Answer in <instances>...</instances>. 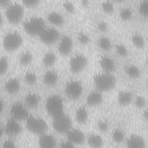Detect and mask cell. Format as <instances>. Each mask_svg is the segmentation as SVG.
Returning a JSON list of instances; mask_svg holds the SVG:
<instances>
[{"label":"cell","instance_id":"cell-30","mask_svg":"<svg viewBox=\"0 0 148 148\" xmlns=\"http://www.w3.org/2000/svg\"><path fill=\"white\" fill-rule=\"evenodd\" d=\"M132 10L129 7H124L121 9L119 12V17L123 21H128L132 17Z\"/></svg>","mask_w":148,"mask_h":148},{"label":"cell","instance_id":"cell-51","mask_svg":"<svg viewBox=\"0 0 148 148\" xmlns=\"http://www.w3.org/2000/svg\"><path fill=\"white\" fill-rule=\"evenodd\" d=\"M2 23H3V17H2V16L1 13H0V27L2 25Z\"/></svg>","mask_w":148,"mask_h":148},{"label":"cell","instance_id":"cell-3","mask_svg":"<svg viewBox=\"0 0 148 148\" xmlns=\"http://www.w3.org/2000/svg\"><path fill=\"white\" fill-rule=\"evenodd\" d=\"M25 127L31 133L39 135L47 132L48 130V124L45 119L32 115L25 119Z\"/></svg>","mask_w":148,"mask_h":148},{"label":"cell","instance_id":"cell-23","mask_svg":"<svg viewBox=\"0 0 148 148\" xmlns=\"http://www.w3.org/2000/svg\"><path fill=\"white\" fill-rule=\"evenodd\" d=\"M47 20L51 24L57 27L62 25L65 21L64 17L57 12H50L47 16Z\"/></svg>","mask_w":148,"mask_h":148},{"label":"cell","instance_id":"cell-49","mask_svg":"<svg viewBox=\"0 0 148 148\" xmlns=\"http://www.w3.org/2000/svg\"><path fill=\"white\" fill-rule=\"evenodd\" d=\"M143 116L145 118V119L148 121V108L145 110L143 113Z\"/></svg>","mask_w":148,"mask_h":148},{"label":"cell","instance_id":"cell-19","mask_svg":"<svg viewBox=\"0 0 148 148\" xmlns=\"http://www.w3.org/2000/svg\"><path fill=\"white\" fill-rule=\"evenodd\" d=\"M20 80L15 77L9 79L5 84V90L9 94H16L20 88Z\"/></svg>","mask_w":148,"mask_h":148},{"label":"cell","instance_id":"cell-2","mask_svg":"<svg viewBox=\"0 0 148 148\" xmlns=\"http://www.w3.org/2000/svg\"><path fill=\"white\" fill-rule=\"evenodd\" d=\"M46 27L45 20L39 16L30 17L23 23L25 32L31 36H39Z\"/></svg>","mask_w":148,"mask_h":148},{"label":"cell","instance_id":"cell-12","mask_svg":"<svg viewBox=\"0 0 148 148\" xmlns=\"http://www.w3.org/2000/svg\"><path fill=\"white\" fill-rule=\"evenodd\" d=\"M58 42L57 49L58 52L64 56L69 55L72 50L73 46L72 38L69 36L65 35L61 36Z\"/></svg>","mask_w":148,"mask_h":148},{"label":"cell","instance_id":"cell-47","mask_svg":"<svg viewBox=\"0 0 148 148\" xmlns=\"http://www.w3.org/2000/svg\"><path fill=\"white\" fill-rule=\"evenodd\" d=\"M5 107V103L3 100L0 97V114L3 112Z\"/></svg>","mask_w":148,"mask_h":148},{"label":"cell","instance_id":"cell-8","mask_svg":"<svg viewBox=\"0 0 148 148\" xmlns=\"http://www.w3.org/2000/svg\"><path fill=\"white\" fill-rule=\"evenodd\" d=\"M83 86L82 83L76 80L69 81L65 85V92L66 96L71 99H78L83 94Z\"/></svg>","mask_w":148,"mask_h":148},{"label":"cell","instance_id":"cell-36","mask_svg":"<svg viewBox=\"0 0 148 148\" xmlns=\"http://www.w3.org/2000/svg\"><path fill=\"white\" fill-rule=\"evenodd\" d=\"M9 68V62L6 57H0V76L4 75Z\"/></svg>","mask_w":148,"mask_h":148},{"label":"cell","instance_id":"cell-43","mask_svg":"<svg viewBox=\"0 0 148 148\" xmlns=\"http://www.w3.org/2000/svg\"><path fill=\"white\" fill-rule=\"evenodd\" d=\"M98 29L102 32H105L108 30L109 25L105 21H100L98 23L97 25Z\"/></svg>","mask_w":148,"mask_h":148},{"label":"cell","instance_id":"cell-35","mask_svg":"<svg viewBox=\"0 0 148 148\" xmlns=\"http://www.w3.org/2000/svg\"><path fill=\"white\" fill-rule=\"evenodd\" d=\"M140 15L146 18H148V0H142L139 6Z\"/></svg>","mask_w":148,"mask_h":148},{"label":"cell","instance_id":"cell-53","mask_svg":"<svg viewBox=\"0 0 148 148\" xmlns=\"http://www.w3.org/2000/svg\"><path fill=\"white\" fill-rule=\"evenodd\" d=\"M146 65H147V67H148V59H147V61H146Z\"/></svg>","mask_w":148,"mask_h":148},{"label":"cell","instance_id":"cell-1","mask_svg":"<svg viewBox=\"0 0 148 148\" xmlns=\"http://www.w3.org/2000/svg\"><path fill=\"white\" fill-rule=\"evenodd\" d=\"M94 83L97 90L106 92L112 90L116 84V79L112 73L105 72L97 73L94 77Z\"/></svg>","mask_w":148,"mask_h":148},{"label":"cell","instance_id":"cell-5","mask_svg":"<svg viewBox=\"0 0 148 148\" xmlns=\"http://www.w3.org/2000/svg\"><path fill=\"white\" fill-rule=\"evenodd\" d=\"M24 14V8L19 3H11L6 8V18L12 24H18L22 20Z\"/></svg>","mask_w":148,"mask_h":148},{"label":"cell","instance_id":"cell-15","mask_svg":"<svg viewBox=\"0 0 148 148\" xmlns=\"http://www.w3.org/2000/svg\"><path fill=\"white\" fill-rule=\"evenodd\" d=\"M38 144L41 147L52 148L56 146L57 140L53 135L45 132L39 135Z\"/></svg>","mask_w":148,"mask_h":148},{"label":"cell","instance_id":"cell-6","mask_svg":"<svg viewBox=\"0 0 148 148\" xmlns=\"http://www.w3.org/2000/svg\"><path fill=\"white\" fill-rule=\"evenodd\" d=\"M23 42L21 35L16 31L8 33L3 39V47L5 50L9 52L14 51L18 49Z\"/></svg>","mask_w":148,"mask_h":148},{"label":"cell","instance_id":"cell-11","mask_svg":"<svg viewBox=\"0 0 148 148\" xmlns=\"http://www.w3.org/2000/svg\"><path fill=\"white\" fill-rule=\"evenodd\" d=\"M10 113L11 117L18 120H24L28 117L29 114L28 108L24 103L21 102H15L10 107Z\"/></svg>","mask_w":148,"mask_h":148},{"label":"cell","instance_id":"cell-34","mask_svg":"<svg viewBox=\"0 0 148 148\" xmlns=\"http://www.w3.org/2000/svg\"><path fill=\"white\" fill-rule=\"evenodd\" d=\"M24 80L29 85H34L37 81L36 74L33 71H28L25 73Z\"/></svg>","mask_w":148,"mask_h":148},{"label":"cell","instance_id":"cell-37","mask_svg":"<svg viewBox=\"0 0 148 148\" xmlns=\"http://www.w3.org/2000/svg\"><path fill=\"white\" fill-rule=\"evenodd\" d=\"M116 51L120 57H126L128 56L129 51L128 49L123 44H118L116 46Z\"/></svg>","mask_w":148,"mask_h":148},{"label":"cell","instance_id":"cell-54","mask_svg":"<svg viewBox=\"0 0 148 148\" xmlns=\"http://www.w3.org/2000/svg\"><path fill=\"white\" fill-rule=\"evenodd\" d=\"M147 87H148V86H147Z\"/></svg>","mask_w":148,"mask_h":148},{"label":"cell","instance_id":"cell-20","mask_svg":"<svg viewBox=\"0 0 148 148\" xmlns=\"http://www.w3.org/2000/svg\"><path fill=\"white\" fill-rule=\"evenodd\" d=\"M40 101V96L35 92H29L24 99V104L28 109H34L38 106Z\"/></svg>","mask_w":148,"mask_h":148},{"label":"cell","instance_id":"cell-31","mask_svg":"<svg viewBox=\"0 0 148 148\" xmlns=\"http://www.w3.org/2000/svg\"><path fill=\"white\" fill-rule=\"evenodd\" d=\"M33 57L32 54L28 51L23 52L19 57V61L21 65L23 66H27L29 65L32 61Z\"/></svg>","mask_w":148,"mask_h":148},{"label":"cell","instance_id":"cell-40","mask_svg":"<svg viewBox=\"0 0 148 148\" xmlns=\"http://www.w3.org/2000/svg\"><path fill=\"white\" fill-rule=\"evenodd\" d=\"M134 104L138 109L144 108L146 105V100L145 98L140 95L137 96L134 99Z\"/></svg>","mask_w":148,"mask_h":148},{"label":"cell","instance_id":"cell-9","mask_svg":"<svg viewBox=\"0 0 148 148\" xmlns=\"http://www.w3.org/2000/svg\"><path fill=\"white\" fill-rule=\"evenodd\" d=\"M38 36L42 43L50 45L58 42L61 35L60 31L56 28L46 27Z\"/></svg>","mask_w":148,"mask_h":148},{"label":"cell","instance_id":"cell-26","mask_svg":"<svg viewBox=\"0 0 148 148\" xmlns=\"http://www.w3.org/2000/svg\"><path fill=\"white\" fill-rule=\"evenodd\" d=\"M125 72L127 75L131 79H138L141 75L140 68L135 65H128L125 68Z\"/></svg>","mask_w":148,"mask_h":148},{"label":"cell","instance_id":"cell-16","mask_svg":"<svg viewBox=\"0 0 148 148\" xmlns=\"http://www.w3.org/2000/svg\"><path fill=\"white\" fill-rule=\"evenodd\" d=\"M99 65L103 72L112 73L116 69V64L114 60L106 56H102L99 59Z\"/></svg>","mask_w":148,"mask_h":148},{"label":"cell","instance_id":"cell-18","mask_svg":"<svg viewBox=\"0 0 148 148\" xmlns=\"http://www.w3.org/2000/svg\"><path fill=\"white\" fill-rule=\"evenodd\" d=\"M127 146L131 148H143L146 142L143 137L139 135H132L128 138L126 142Z\"/></svg>","mask_w":148,"mask_h":148},{"label":"cell","instance_id":"cell-48","mask_svg":"<svg viewBox=\"0 0 148 148\" xmlns=\"http://www.w3.org/2000/svg\"><path fill=\"white\" fill-rule=\"evenodd\" d=\"M81 2L84 6H87L89 4V0H81Z\"/></svg>","mask_w":148,"mask_h":148},{"label":"cell","instance_id":"cell-52","mask_svg":"<svg viewBox=\"0 0 148 148\" xmlns=\"http://www.w3.org/2000/svg\"><path fill=\"white\" fill-rule=\"evenodd\" d=\"M112 1H113L114 2H123L124 0H112Z\"/></svg>","mask_w":148,"mask_h":148},{"label":"cell","instance_id":"cell-41","mask_svg":"<svg viewBox=\"0 0 148 148\" xmlns=\"http://www.w3.org/2000/svg\"><path fill=\"white\" fill-rule=\"evenodd\" d=\"M22 2L28 8H34L40 3V0H21Z\"/></svg>","mask_w":148,"mask_h":148},{"label":"cell","instance_id":"cell-45","mask_svg":"<svg viewBox=\"0 0 148 148\" xmlns=\"http://www.w3.org/2000/svg\"><path fill=\"white\" fill-rule=\"evenodd\" d=\"M60 146L62 148H73L75 147L76 145L66 139V140H64L60 143Z\"/></svg>","mask_w":148,"mask_h":148},{"label":"cell","instance_id":"cell-14","mask_svg":"<svg viewBox=\"0 0 148 148\" xmlns=\"http://www.w3.org/2000/svg\"><path fill=\"white\" fill-rule=\"evenodd\" d=\"M67 139L72 142L76 146L77 145L83 144L86 137L84 133L80 130L77 128H71L66 134Z\"/></svg>","mask_w":148,"mask_h":148},{"label":"cell","instance_id":"cell-27","mask_svg":"<svg viewBox=\"0 0 148 148\" xmlns=\"http://www.w3.org/2000/svg\"><path fill=\"white\" fill-rule=\"evenodd\" d=\"M57 56L56 54L51 51L46 52L42 58V62L43 65L47 67H50L53 66L56 62Z\"/></svg>","mask_w":148,"mask_h":148},{"label":"cell","instance_id":"cell-39","mask_svg":"<svg viewBox=\"0 0 148 148\" xmlns=\"http://www.w3.org/2000/svg\"><path fill=\"white\" fill-rule=\"evenodd\" d=\"M62 6L64 10L68 13L72 14L75 12V6L71 1H65L62 3Z\"/></svg>","mask_w":148,"mask_h":148},{"label":"cell","instance_id":"cell-28","mask_svg":"<svg viewBox=\"0 0 148 148\" xmlns=\"http://www.w3.org/2000/svg\"><path fill=\"white\" fill-rule=\"evenodd\" d=\"M133 45L138 49H143L145 46V40L142 35L139 34H134L131 36Z\"/></svg>","mask_w":148,"mask_h":148},{"label":"cell","instance_id":"cell-44","mask_svg":"<svg viewBox=\"0 0 148 148\" xmlns=\"http://www.w3.org/2000/svg\"><path fill=\"white\" fill-rule=\"evenodd\" d=\"M3 147H7V148H13L16 147V142L12 139H6L2 143Z\"/></svg>","mask_w":148,"mask_h":148},{"label":"cell","instance_id":"cell-29","mask_svg":"<svg viewBox=\"0 0 148 148\" xmlns=\"http://www.w3.org/2000/svg\"><path fill=\"white\" fill-rule=\"evenodd\" d=\"M98 45L103 51H109L112 48V42L110 39L105 36H100L98 40Z\"/></svg>","mask_w":148,"mask_h":148},{"label":"cell","instance_id":"cell-42","mask_svg":"<svg viewBox=\"0 0 148 148\" xmlns=\"http://www.w3.org/2000/svg\"><path fill=\"white\" fill-rule=\"evenodd\" d=\"M97 127L100 131L102 132H105L108 130L109 128V125L107 121L102 120L98 121V123H97Z\"/></svg>","mask_w":148,"mask_h":148},{"label":"cell","instance_id":"cell-33","mask_svg":"<svg viewBox=\"0 0 148 148\" xmlns=\"http://www.w3.org/2000/svg\"><path fill=\"white\" fill-rule=\"evenodd\" d=\"M101 8L103 12L108 14H111L114 12V6L112 1H104L101 4Z\"/></svg>","mask_w":148,"mask_h":148},{"label":"cell","instance_id":"cell-38","mask_svg":"<svg viewBox=\"0 0 148 148\" xmlns=\"http://www.w3.org/2000/svg\"><path fill=\"white\" fill-rule=\"evenodd\" d=\"M77 39L78 42L82 45H87L90 42V38L89 36L83 32H80L78 34Z\"/></svg>","mask_w":148,"mask_h":148},{"label":"cell","instance_id":"cell-46","mask_svg":"<svg viewBox=\"0 0 148 148\" xmlns=\"http://www.w3.org/2000/svg\"><path fill=\"white\" fill-rule=\"evenodd\" d=\"M11 3V0H0V6L2 8H6Z\"/></svg>","mask_w":148,"mask_h":148},{"label":"cell","instance_id":"cell-25","mask_svg":"<svg viewBox=\"0 0 148 148\" xmlns=\"http://www.w3.org/2000/svg\"><path fill=\"white\" fill-rule=\"evenodd\" d=\"M75 118L79 124L86 123L88 119V113L87 109L84 106L79 107L75 113Z\"/></svg>","mask_w":148,"mask_h":148},{"label":"cell","instance_id":"cell-32","mask_svg":"<svg viewBox=\"0 0 148 148\" xmlns=\"http://www.w3.org/2000/svg\"><path fill=\"white\" fill-rule=\"evenodd\" d=\"M125 133L123 130L117 128L115 129L112 134V138L116 143H121L125 139Z\"/></svg>","mask_w":148,"mask_h":148},{"label":"cell","instance_id":"cell-21","mask_svg":"<svg viewBox=\"0 0 148 148\" xmlns=\"http://www.w3.org/2000/svg\"><path fill=\"white\" fill-rule=\"evenodd\" d=\"M132 94L127 90L121 91L117 96V101L119 105L122 106H126L129 105L133 101Z\"/></svg>","mask_w":148,"mask_h":148},{"label":"cell","instance_id":"cell-50","mask_svg":"<svg viewBox=\"0 0 148 148\" xmlns=\"http://www.w3.org/2000/svg\"><path fill=\"white\" fill-rule=\"evenodd\" d=\"M3 133H4V128H3V127L0 124V139H1V138L2 136Z\"/></svg>","mask_w":148,"mask_h":148},{"label":"cell","instance_id":"cell-4","mask_svg":"<svg viewBox=\"0 0 148 148\" xmlns=\"http://www.w3.org/2000/svg\"><path fill=\"white\" fill-rule=\"evenodd\" d=\"M46 110L47 113L53 118L64 112V101L62 97L57 94L49 96L46 102Z\"/></svg>","mask_w":148,"mask_h":148},{"label":"cell","instance_id":"cell-17","mask_svg":"<svg viewBox=\"0 0 148 148\" xmlns=\"http://www.w3.org/2000/svg\"><path fill=\"white\" fill-rule=\"evenodd\" d=\"M103 101V96L100 91L96 90L91 91L86 98V102L90 106H96L100 105Z\"/></svg>","mask_w":148,"mask_h":148},{"label":"cell","instance_id":"cell-7","mask_svg":"<svg viewBox=\"0 0 148 148\" xmlns=\"http://www.w3.org/2000/svg\"><path fill=\"white\" fill-rule=\"evenodd\" d=\"M53 127L54 130L60 134H66L71 128L72 121L70 117L63 113L53 117Z\"/></svg>","mask_w":148,"mask_h":148},{"label":"cell","instance_id":"cell-24","mask_svg":"<svg viewBox=\"0 0 148 148\" xmlns=\"http://www.w3.org/2000/svg\"><path fill=\"white\" fill-rule=\"evenodd\" d=\"M88 145L92 147H101L103 144V140L102 136L97 134H90L87 138Z\"/></svg>","mask_w":148,"mask_h":148},{"label":"cell","instance_id":"cell-10","mask_svg":"<svg viewBox=\"0 0 148 148\" xmlns=\"http://www.w3.org/2000/svg\"><path fill=\"white\" fill-rule=\"evenodd\" d=\"M88 64L87 57L82 54H77L71 57L69 61V69L73 73H79L83 71Z\"/></svg>","mask_w":148,"mask_h":148},{"label":"cell","instance_id":"cell-22","mask_svg":"<svg viewBox=\"0 0 148 148\" xmlns=\"http://www.w3.org/2000/svg\"><path fill=\"white\" fill-rule=\"evenodd\" d=\"M44 83L48 86H54L58 82V75L54 70H49L46 71L43 77Z\"/></svg>","mask_w":148,"mask_h":148},{"label":"cell","instance_id":"cell-13","mask_svg":"<svg viewBox=\"0 0 148 148\" xmlns=\"http://www.w3.org/2000/svg\"><path fill=\"white\" fill-rule=\"evenodd\" d=\"M4 128V132L10 137L15 136L18 135L21 130V125L19 123V121L11 117L8 120L6 123Z\"/></svg>","mask_w":148,"mask_h":148}]
</instances>
